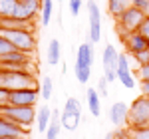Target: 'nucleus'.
Wrapping results in <instances>:
<instances>
[{"instance_id": "4", "label": "nucleus", "mask_w": 149, "mask_h": 139, "mask_svg": "<svg viewBox=\"0 0 149 139\" xmlns=\"http://www.w3.org/2000/svg\"><path fill=\"white\" fill-rule=\"evenodd\" d=\"M145 18H147V14L143 10L131 6L127 12H123L117 18V32H119V36H125L129 32H137L139 28H141V24L145 22Z\"/></svg>"}, {"instance_id": "21", "label": "nucleus", "mask_w": 149, "mask_h": 139, "mask_svg": "<svg viewBox=\"0 0 149 139\" xmlns=\"http://www.w3.org/2000/svg\"><path fill=\"white\" fill-rule=\"evenodd\" d=\"M74 72H76V80L80 81V83H88V81H90L92 68H88V66H78V64H76Z\"/></svg>"}, {"instance_id": "33", "label": "nucleus", "mask_w": 149, "mask_h": 139, "mask_svg": "<svg viewBox=\"0 0 149 139\" xmlns=\"http://www.w3.org/2000/svg\"><path fill=\"white\" fill-rule=\"evenodd\" d=\"M141 95L149 97V81H141Z\"/></svg>"}, {"instance_id": "1", "label": "nucleus", "mask_w": 149, "mask_h": 139, "mask_svg": "<svg viewBox=\"0 0 149 139\" xmlns=\"http://www.w3.org/2000/svg\"><path fill=\"white\" fill-rule=\"evenodd\" d=\"M0 88L16 92V90H40L34 72H14L0 68Z\"/></svg>"}, {"instance_id": "3", "label": "nucleus", "mask_w": 149, "mask_h": 139, "mask_svg": "<svg viewBox=\"0 0 149 139\" xmlns=\"http://www.w3.org/2000/svg\"><path fill=\"white\" fill-rule=\"evenodd\" d=\"M0 34L4 38H8L10 44L16 50H20V52H26V54L36 52L38 42H36V34L32 30H6V28H2Z\"/></svg>"}, {"instance_id": "8", "label": "nucleus", "mask_w": 149, "mask_h": 139, "mask_svg": "<svg viewBox=\"0 0 149 139\" xmlns=\"http://www.w3.org/2000/svg\"><path fill=\"white\" fill-rule=\"evenodd\" d=\"M40 90H16L10 92V105L16 107H34L38 101Z\"/></svg>"}, {"instance_id": "14", "label": "nucleus", "mask_w": 149, "mask_h": 139, "mask_svg": "<svg viewBox=\"0 0 149 139\" xmlns=\"http://www.w3.org/2000/svg\"><path fill=\"white\" fill-rule=\"evenodd\" d=\"M131 6H133V0H107V12L113 16L115 20H117L123 12L129 10Z\"/></svg>"}, {"instance_id": "26", "label": "nucleus", "mask_w": 149, "mask_h": 139, "mask_svg": "<svg viewBox=\"0 0 149 139\" xmlns=\"http://www.w3.org/2000/svg\"><path fill=\"white\" fill-rule=\"evenodd\" d=\"M133 58H135V62H137L139 66H147L149 64V50H143V52L133 54Z\"/></svg>"}, {"instance_id": "34", "label": "nucleus", "mask_w": 149, "mask_h": 139, "mask_svg": "<svg viewBox=\"0 0 149 139\" xmlns=\"http://www.w3.org/2000/svg\"><path fill=\"white\" fill-rule=\"evenodd\" d=\"M103 139H115V131H111V133H107Z\"/></svg>"}, {"instance_id": "22", "label": "nucleus", "mask_w": 149, "mask_h": 139, "mask_svg": "<svg viewBox=\"0 0 149 139\" xmlns=\"http://www.w3.org/2000/svg\"><path fill=\"white\" fill-rule=\"evenodd\" d=\"M52 20V0H44V4H42V24L48 26Z\"/></svg>"}, {"instance_id": "16", "label": "nucleus", "mask_w": 149, "mask_h": 139, "mask_svg": "<svg viewBox=\"0 0 149 139\" xmlns=\"http://www.w3.org/2000/svg\"><path fill=\"white\" fill-rule=\"evenodd\" d=\"M80 121H81V113L72 111V109H64V111H62V127H66L68 131L78 129Z\"/></svg>"}, {"instance_id": "35", "label": "nucleus", "mask_w": 149, "mask_h": 139, "mask_svg": "<svg viewBox=\"0 0 149 139\" xmlns=\"http://www.w3.org/2000/svg\"><path fill=\"white\" fill-rule=\"evenodd\" d=\"M16 139H26V137H16Z\"/></svg>"}, {"instance_id": "5", "label": "nucleus", "mask_w": 149, "mask_h": 139, "mask_svg": "<svg viewBox=\"0 0 149 139\" xmlns=\"http://www.w3.org/2000/svg\"><path fill=\"white\" fill-rule=\"evenodd\" d=\"M36 113L38 111L34 107H16V105H8L0 111V115L8 117L10 121H14L16 125H20L24 129H28L36 121Z\"/></svg>"}, {"instance_id": "10", "label": "nucleus", "mask_w": 149, "mask_h": 139, "mask_svg": "<svg viewBox=\"0 0 149 139\" xmlns=\"http://www.w3.org/2000/svg\"><path fill=\"white\" fill-rule=\"evenodd\" d=\"M28 129L16 125L8 117L0 115V139H16V137H26Z\"/></svg>"}, {"instance_id": "13", "label": "nucleus", "mask_w": 149, "mask_h": 139, "mask_svg": "<svg viewBox=\"0 0 149 139\" xmlns=\"http://www.w3.org/2000/svg\"><path fill=\"white\" fill-rule=\"evenodd\" d=\"M76 64H78V66H88V68H92V64H93V46H92V42H84V44L78 46Z\"/></svg>"}, {"instance_id": "19", "label": "nucleus", "mask_w": 149, "mask_h": 139, "mask_svg": "<svg viewBox=\"0 0 149 139\" xmlns=\"http://www.w3.org/2000/svg\"><path fill=\"white\" fill-rule=\"evenodd\" d=\"M16 10V0H0V20L12 18Z\"/></svg>"}, {"instance_id": "23", "label": "nucleus", "mask_w": 149, "mask_h": 139, "mask_svg": "<svg viewBox=\"0 0 149 139\" xmlns=\"http://www.w3.org/2000/svg\"><path fill=\"white\" fill-rule=\"evenodd\" d=\"M40 93L44 99H50L52 97V78H44L42 83H40Z\"/></svg>"}, {"instance_id": "27", "label": "nucleus", "mask_w": 149, "mask_h": 139, "mask_svg": "<svg viewBox=\"0 0 149 139\" xmlns=\"http://www.w3.org/2000/svg\"><path fill=\"white\" fill-rule=\"evenodd\" d=\"M8 105H10V92L0 88V111H2L4 107H8Z\"/></svg>"}, {"instance_id": "6", "label": "nucleus", "mask_w": 149, "mask_h": 139, "mask_svg": "<svg viewBox=\"0 0 149 139\" xmlns=\"http://www.w3.org/2000/svg\"><path fill=\"white\" fill-rule=\"evenodd\" d=\"M117 62H119V54L115 52V48L111 44H107L103 48V56H102L103 76L107 81H115V78H117Z\"/></svg>"}, {"instance_id": "17", "label": "nucleus", "mask_w": 149, "mask_h": 139, "mask_svg": "<svg viewBox=\"0 0 149 139\" xmlns=\"http://www.w3.org/2000/svg\"><path fill=\"white\" fill-rule=\"evenodd\" d=\"M60 127H62V111L52 109V121H50V125H48L46 139H58V135H60Z\"/></svg>"}, {"instance_id": "15", "label": "nucleus", "mask_w": 149, "mask_h": 139, "mask_svg": "<svg viewBox=\"0 0 149 139\" xmlns=\"http://www.w3.org/2000/svg\"><path fill=\"white\" fill-rule=\"evenodd\" d=\"M50 121H52V109L48 105H40L38 107V113H36V127H38V131L46 133Z\"/></svg>"}, {"instance_id": "11", "label": "nucleus", "mask_w": 149, "mask_h": 139, "mask_svg": "<svg viewBox=\"0 0 149 139\" xmlns=\"http://www.w3.org/2000/svg\"><path fill=\"white\" fill-rule=\"evenodd\" d=\"M117 80L125 85L127 90L135 88V78L131 74V68H129V58L125 54H119V62H117Z\"/></svg>"}, {"instance_id": "28", "label": "nucleus", "mask_w": 149, "mask_h": 139, "mask_svg": "<svg viewBox=\"0 0 149 139\" xmlns=\"http://www.w3.org/2000/svg\"><path fill=\"white\" fill-rule=\"evenodd\" d=\"M68 6H70V14H72V16H78L80 10H81V6H84V2H81V0H70Z\"/></svg>"}, {"instance_id": "25", "label": "nucleus", "mask_w": 149, "mask_h": 139, "mask_svg": "<svg viewBox=\"0 0 149 139\" xmlns=\"http://www.w3.org/2000/svg\"><path fill=\"white\" fill-rule=\"evenodd\" d=\"M131 139H149V127H139V129H129Z\"/></svg>"}, {"instance_id": "12", "label": "nucleus", "mask_w": 149, "mask_h": 139, "mask_svg": "<svg viewBox=\"0 0 149 139\" xmlns=\"http://www.w3.org/2000/svg\"><path fill=\"white\" fill-rule=\"evenodd\" d=\"M127 115H129V105L123 101H115L109 107V121L113 123L115 127L127 125Z\"/></svg>"}, {"instance_id": "18", "label": "nucleus", "mask_w": 149, "mask_h": 139, "mask_svg": "<svg viewBox=\"0 0 149 139\" xmlns=\"http://www.w3.org/2000/svg\"><path fill=\"white\" fill-rule=\"evenodd\" d=\"M86 97H88V107H90L92 115L100 117V113H102V104H100V93L95 92L93 88H88V92H86Z\"/></svg>"}, {"instance_id": "24", "label": "nucleus", "mask_w": 149, "mask_h": 139, "mask_svg": "<svg viewBox=\"0 0 149 139\" xmlns=\"http://www.w3.org/2000/svg\"><path fill=\"white\" fill-rule=\"evenodd\" d=\"M14 50H16V48L10 44V40L0 34V58H2V56H6V54H10V52H14Z\"/></svg>"}, {"instance_id": "31", "label": "nucleus", "mask_w": 149, "mask_h": 139, "mask_svg": "<svg viewBox=\"0 0 149 139\" xmlns=\"http://www.w3.org/2000/svg\"><path fill=\"white\" fill-rule=\"evenodd\" d=\"M133 6L143 10L145 14H149V0H133Z\"/></svg>"}, {"instance_id": "20", "label": "nucleus", "mask_w": 149, "mask_h": 139, "mask_svg": "<svg viewBox=\"0 0 149 139\" xmlns=\"http://www.w3.org/2000/svg\"><path fill=\"white\" fill-rule=\"evenodd\" d=\"M48 62L52 66L60 64V42L58 40H50V44H48Z\"/></svg>"}, {"instance_id": "2", "label": "nucleus", "mask_w": 149, "mask_h": 139, "mask_svg": "<svg viewBox=\"0 0 149 139\" xmlns=\"http://www.w3.org/2000/svg\"><path fill=\"white\" fill-rule=\"evenodd\" d=\"M127 125H129V129L149 127V97L147 95H139L137 99H133V104L129 105Z\"/></svg>"}, {"instance_id": "9", "label": "nucleus", "mask_w": 149, "mask_h": 139, "mask_svg": "<svg viewBox=\"0 0 149 139\" xmlns=\"http://www.w3.org/2000/svg\"><path fill=\"white\" fill-rule=\"evenodd\" d=\"M121 42L125 46L127 54H137V52H143V50H149V40L141 32H129V34L121 36Z\"/></svg>"}, {"instance_id": "30", "label": "nucleus", "mask_w": 149, "mask_h": 139, "mask_svg": "<svg viewBox=\"0 0 149 139\" xmlns=\"http://www.w3.org/2000/svg\"><path fill=\"white\" fill-rule=\"evenodd\" d=\"M137 76L141 78V81H149V64L147 66H139Z\"/></svg>"}, {"instance_id": "32", "label": "nucleus", "mask_w": 149, "mask_h": 139, "mask_svg": "<svg viewBox=\"0 0 149 139\" xmlns=\"http://www.w3.org/2000/svg\"><path fill=\"white\" fill-rule=\"evenodd\" d=\"M139 32H141V34H143V36H145V38L149 40V16L145 18V22L141 24V28H139Z\"/></svg>"}, {"instance_id": "7", "label": "nucleus", "mask_w": 149, "mask_h": 139, "mask_svg": "<svg viewBox=\"0 0 149 139\" xmlns=\"http://www.w3.org/2000/svg\"><path fill=\"white\" fill-rule=\"evenodd\" d=\"M88 14H90V42L95 44L102 38V14L95 0H88Z\"/></svg>"}, {"instance_id": "29", "label": "nucleus", "mask_w": 149, "mask_h": 139, "mask_svg": "<svg viewBox=\"0 0 149 139\" xmlns=\"http://www.w3.org/2000/svg\"><path fill=\"white\" fill-rule=\"evenodd\" d=\"M107 83H109V81L105 80V76H102L100 81H97V90H100V95H102V97L107 95Z\"/></svg>"}]
</instances>
